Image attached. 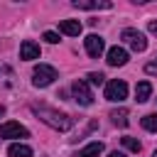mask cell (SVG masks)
Returning a JSON list of instances; mask_svg holds the SVG:
<instances>
[{"mask_svg":"<svg viewBox=\"0 0 157 157\" xmlns=\"http://www.w3.org/2000/svg\"><path fill=\"white\" fill-rule=\"evenodd\" d=\"M32 113H34L42 123H47L49 128H54V130H59V132H66V130L74 128V118H71L69 113H59V110H54V108H49V105H44V103H34V105H32Z\"/></svg>","mask_w":157,"mask_h":157,"instance_id":"6da1fadb","label":"cell"},{"mask_svg":"<svg viewBox=\"0 0 157 157\" xmlns=\"http://www.w3.org/2000/svg\"><path fill=\"white\" fill-rule=\"evenodd\" d=\"M54 78H56V69L49 66V64H39V66H34V71H32V83H34L37 88L49 86Z\"/></svg>","mask_w":157,"mask_h":157,"instance_id":"7a4b0ae2","label":"cell"},{"mask_svg":"<svg viewBox=\"0 0 157 157\" xmlns=\"http://www.w3.org/2000/svg\"><path fill=\"white\" fill-rule=\"evenodd\" d=\"M120 37L125 39V44H128V47H130L132 52H145V49H147V39H145V34H142L140 29H132V27H125Z\"/></svg>","mask_w":157,"mask_h":157,"instance_id":"3957f363","label":"cell"},{"mask_svg":"<svg viewBox=\"0 0 157 157\" xmlns=\"http://www.w3.org/2000/svg\"><path fill=\"white\" fill-rule=\"evenodd\" d=\"M71 93H74V101L78 105H91L93 103V93L88 88V81H83V78H76L71 83Z\"/></svg>","mask_w":157,"mask_h":157,"instance_id":"277c9868","label":"cell"},{"mask_svg":"<svg viewBox=\"0 0 157 157\" xmlns=\"http://www.w3.org/2000/svg\"><path fill=\"white\" fill-rule=\"evenodd\" d=\"M105 98H108V101H113V103L125 101V98H128V83H125V81H120V78L108 81V83H105Z\"/></svg>","mask_w":157,"mask_h":157,"instance_id":"5b68a950","label":"cell"},{"mask_svg":"<svg viewBox=\"0 0 157 157\" xmlns=\"http://www.w3.org/2000/svg\"><path fill=\"white\" fill-rule=\"evenodd\" d=\"M83 44H86V54L93 56V59H98V56L105 52V42H103V37H98V34H88V37L83 39Z\"/></svg>","mask_w":157,"mask_h":157,"instance_id":"8992f818","label":"cell"},{"mask_svg":"<svg viewBox=\"0 0 157 157\" xmlns=\"http://www.w3.org/2000/svg\"><path fill=\"white\" fill-rule=\"evenodd\" d=\"M0 137H29V130L20 123H2L0 125Z\"/></svg>","mask_w":157,"mask_h":157,"instance_id":"52a82bcc","label":"cell"},{"mask_svg":"<svg viewBox=\"0 0 157 157\" xmlns=\"http://www.w3.org/2000/svg\"><path fill=\"white\" fill-rule=\"evenodd\" d=\"M20 59H25V61L39 59V44L32 42V39H25V42L20 44Z\"/></svg>","mask_w":157,"mask_h":157,"instance_id":"ba28073f","label":"cell"},{"mask_svg":"<svg viewBox=\"0 0 157 157\" xmlns=\"http://www.w3.org/2000/svg\"><path fill=\"white\" fill-rule=\"evenodd\" d=\"M74 7H78V10H110L113 2H108V0H74Z\"/></svg>","mask_w":157,"mask_h":157,"instance_id":"9c48e42d","label":"cell"},{"mask_svg":"<svg viewBox=\"0 0 157 157\" xmlns=\"http://www.w3.org/2000/svg\"><path fill=\"white\" fill-rule=\"evenodd\" d=\"M105 61H108L110 66H123V64H128V52H125L123 47H110Z\"/></svg>","mask_w":157,"mask_h":157,"instance_id":"30bf717a","label":"cell"},{"mask_svg":"<svg viewBox=\"0 0 157 157\" xmlns=\"http://www.w3.org/2000/svg\"><path fill=\"white\" fill-rule=\"evenodd\" d=\"M59 32H64L69 37H78L81 34V22L78 20H61L59 22Z\"/></svg>","mask_w":157,"mask_h":157,"instance_id":"8fae6325","label":"cell"},{"mask_svg":"<svg viewBox=\"0 0 157 157\" xmlns=\"http://www.w3.org/2000/svg\"><path fill=\"white\" fill-rule=\"evenodd\" d=\"M150 93H152V86H150V81H140V83L135 86V101H137V103H145V101H150Z\"/></svg>","mask_w":157,"mask_h":157,"instance_id":"7c38bea8","label":"cell"},{"mask_svg":"<svg viewBox=\"0 0 157 157\" xmlns=\"http://www.w3.org/2000/svg\"><path fill=\"white\" fill-rule=\"evenodd\" d=\"M7 155L10 157H32V147L29 145H22V142H12L7 147Z\"/></svg>","mask_w":157,"mask_h":157,"instance_id":"4fadbf2b","label":"cell"},{"mask_svg":"<svg viewBox=\"0 0 157 157\" xmlns=\"http://www.w3.org/2000/svg\"><path fill=\"white\" fill-rule=\"evenodd\" d=\"M103 152V142H88L83 150H78L74 157H98Z\"/></svg>","mask_w":157,"mask_h":157,"instance_id":"5bb4252c","label":"cell"},{"mask_svg":"<svg viewBox=\"0 0 157 157\" xmlns=\"http://www.w3.org/2000/svg\"><path fill=\"white\" fill-rule=\"evenodd\" d=\"M128 108H115V110H110V118H113V123L118 125V128H125L128 125Z\"/></svg>","mask_w":157,"mask_h":157,"instance_id":"9a60e30c","label":"cell"},{"mask_svg":"<svg viewBox=\"0 0 157 157\" xmlns=\"http://www.w3.org/2000/svg\"><path fill=\"white\" fill-rule=\"evenodd\" d=\"M142 128L150 130V132H157V113H147L142 118Z\"/></svg>","mask_w":157,"mask_h":157,"instance_id":"2e32d148","label":"cell"},{"mask_svg":"<svg viewBox=\"0 0 157 157\" xmlns=\"http://www.w3.org/2000/svg\"><path fill=\"white\" fill-rule=\"evenodd\" d=\"M123 147H125V150H130V152H135V155H137V152H140V147H142V145H140V142H137V140H135V137H123Z\"/></svg>","mask_w":157,"mask_h":157,"instance_id":"e0dca14e","label":"cell"},{"mask_svg":"<svg viewBox=\"0 0 157 157\" xmlns=\"http://www.w3.org/2000/svg\"><path fill=\"white\" fill-rule=\"evenodd\" d=\"M103 78H105V76H103L101 71H91V74H88V81H91L93 86H101V83H103Z\"/></svg>","mask_w":157,"mask_h":157,"instance_id":"ac0fdd59","label":"cell"},{"mask_svg":"<svg viewBox=\"0 0 157 157\" xmlns=\"http://www.w3.org/2000/svg\"><path fill=\"white\" fill-rule=\"evenodd\" d=\"M42 39H44V42H49V44H56V42H59V34H56V32H44V34H42Z\"/></svg>","mask_w":157,"mask_h":157,"instance_id":"d6986e66","label":"cell"},{"mask_svg":"<svg viewBox=\"0 0 157 157\" xmlns=\"http://www.w3.org/2000/svg\"><path fill=\"white\" fill-rule=\"evenodd\" d=\"M145 71H147V74H157V61H150V64L145 66Z\"/></svg>","mask_w":157,"mask_h":157,"instance_id":"ffe728a7","label":"cell"},{"mask_svg":"<svg viewBox=\"0 0 157 157\" xmlns=\"http://www.w3.org/2000/svg\"><path fill=\"white\" fill-rule=\"evenodd\" d=\"M147 27H150V32H155V34H157V20H152Z\"/></svg>","mask_w":157,"mask_h":157,"instance_id":"44dd1931","label":"cell"},{"mask_svg":"<svg viewBox=\"0 0 157 157\" xmlns=\"http://www.w3.org/2000/svg\"><path fill=\"white\" fill-rule=\"evenodd\" d=\"M108 157H125V152H118V150H113V152H110Z\"/></svg>","mask_w":157,"mask_h":157,"instance_id":"7402d4cb","label":"cell"},{"mask_svg":"<svg viewBox=\"0 0 157 157\" xmlns=\"http://www.w3.org/2000/svg\"><path fill=\"white\" fill-rule=\"evenodd\" d=\"M2 115H5V105L0 103V118H2Z\"/></svg>","mask_w":157,"mask_h":157,"instance_id":"603a6c76","label":"cell"},{"mask_svg":"<svg viewBox=\"0 0 157 157\" xmlns=\"http://www.w3.org/2000/svg\"><path fill=\"white\" fill-rule=\"evenodd\" d=\"M152 157H157V150H155V152H152Z\"/></svg>","mask_w":157,"mask_h":157,"instance_id":"cb8c5ba5","label":"cell"}]
</instances>
